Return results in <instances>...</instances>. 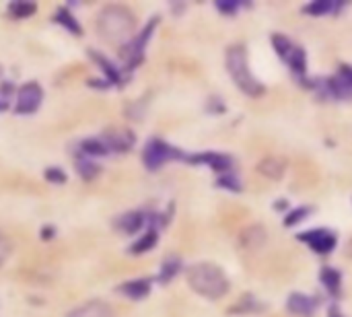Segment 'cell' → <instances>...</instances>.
<instances>
[{
	"label": "cell",
	"instance_id": "8fae6325",
	"mask_svg": "<svg viewBox=\"0 0 352 317\" xmlns=\"http://www.w3.org/2000/svg\"><path fill=\"white\" fill-rule=\"evenodd\" d=\"M66 317H116V314L107 303L95 299V301H87V303L70 309Z\"/></svg>",
	"mask_w": 352,
	"mask_h": 317
},
{
	"label": "cell",
	"instance_id": "ffe728a7",
	"mask_svg": "<svg viewBox=\"0 0 352 317\" xmlns=\"http://www.w3.org/2000/svg\"><path fill=\"white\" fill-rule=\"evenodd\" d=\"M179 270H182V260L175 258V256H171V258H167V260L161 264V270H159L157 281H159L161 285H167V283H171V281L177 276Z\"/></svg>",
	"mask_w": 352,
	"mask_h": 317
},
{
	"label": "cell",
	"instance_id": "5bb4252c",
	"mask_svg": "<svg viewBox=\"0 0 352 317\" xmlns=\"http://www.w3.org/2000/svg\"><path fill=\"white\" fill-rule=\"evenodd\" d=\"M118 293L132 301H142L151 293V281L148 278H136V281H126L124 285L118 287Z\"/></svg>",
	"mask_w": 352,
	"mask_h": 317
},
{
	"label": "cell",
	"instance_id": "7c38bea8",
	"mask_svg": "<svg viewBox=\"0 0 352 317\" xmlns=\"http://www.w3.org/2000/svg\"><path fill=\"white\" fill-rule=\"evenodd\" d=\"M113 225L124 235H134V233H138L146 225V217L140 210H130V212H124L122 217H118Z\"/></svg>",
	"mask_w": 352,
	"mask_h": 317
},
{
	"label": "cell",
	"instance_id": "4316f807",
	"mask_svg": "<svg viewBox=\"0 0 352 317\" xmlns=\"http://www.w3.org/2000/svg\"><path fill=\"white\" fill-rule=\"evenodd\" d=\"M43 175H45V179H47L50 184H56V186L66 184V173H64L60 167H47Z\"/></svg>",
	"mask_w": 352,
	"mask_h": 317
},
{
	"label": "cell",
	"instance_id": "cb8c5ba5",
	"mask_svg": "<svg viewBox=\"0 0 352 317\" xmlns=\"http://www.w3.org/2000/svg\"><path fill=\"white\" fill-rule=\"evenodd\" d=\"M291 68H293V72H297V74H303L305 72V66H307V60H305V52L301 50V47H293L291 50V54H289V58L285 60Z\"/></svg>",
	"mask_w": 352,
	"mask_h": 317
},
{
	"label": "cell",
	"instance_id": "7402d4cb",
	"mask_svg": "<svg viewBox=\"0 0 352 317\" xmlns=\"http://www.w3.org/2000/svg\"><path fill=\"white\" fill-rule=\"evenodd\" d=\"M320 278H322V283H324V287H326V291L330 293V295H338L340 293V272L338 270H334V268H324L322 270V274H320Z\"/></svg>",
	"mask_w": 352,
	"mask_h": 317
},
{
	"label": "cell",
	"instance_id": "83f0119b",
	"mask_svg": "<svg viewBox=\"0 0 352 317\" xmlns=\"http://www.w3.org/2000/svg\"><path fill=\"white\" fill-rule=\"evenodd\" d=\"M219 186H221V188H227V190H233V192H239V190H241V182H239L235 175H231V173L223 175V177L219 179Z\"/></svg>",
	"mask_w": 352,
	"mask_h": 317
},
{
	"label": "cell",
	"instance_id": "3957f363",
	"mask_svg": "<svg viewBox=\"0 0 352 317\" xmlns=\"http://www.w3.org/2000/svg\"><path fill=\"white\" fill-rule=\"evenodd\" d=\"M227 70H229L231 78L235 80V85H237L245 95L258 97V95L264 93L262 83L250 72L248 54H245V47H243V45H233V47H229V52H227Z\"/></svg>",
	"mask_w": 352,
	"mask_h": 317
},
{
	"label": "cell",
	"instance_id": "f1b7e54d",
	"mask_svg": "<svg viewBox=\"0 0 352 317\" xmlns=\"http://www.w3.org/2000/svg\"><path fill=\"white\" fill-rule=\"evenodd\" d=\"M311 212V208H307V206H301V208H297V210H293L287 219H285V225H295V223H299V221H303L307 215Z\"/></svg>",
	"mask_w": 352,
	"mask_h": 317
},
{
	"label": "cell",
	"instance_id": "e0dca14e",
	"mask_svg": "<svg viewBox=\"0 0 352 317\" xmlns=\"http://www.w3.org/2000/svg\"><path fill=\"white\" fill-rule=\"evenodd\" d=\"M157 241H159V233H157V227L155 225H151L148 227V231H144L132 245H130V254H136V256H140V254H146V252H151L155 245H157Z\"/></svg>",
	"mask_w": 352,
	"mask_h": 317
},
{
	"label": "cell",
	"instance_id": "603a6c76",
	"mask_svg": "<svg viewBox=\"0 0 352 317\" xmlns=\"http://www.w3.org/2000/svg\"><path fill=\"white\" fill-rule=\"evenodd\" d=\"M35 10H37V6H35L33 2H27V0H19V2H10V4H8V12H10L14 19H27V17H31Z\"/></svg>",
	"mask_w": 352,
	"mask_h": 317
},
{
	"label": "cell",
	"instance_id": "836d02e7",
	"mask_svg": "<svg viewBox=\"0 0 352 317\" xmlns=\"http://www.w3.org/2000/svg\"><path fill=\"white\" fill-rule=\"evenodd\" d=\"M330 317H342V314H340L336 307H332V309H330Z\"/></svg>",
	"mask_w": 352,
	"mask_h": 317
},
{
	"label": "cell",
	"instance_id": "d4e9b609",
	"mask_svg": "<svg viewBox=\"0 0 352 317\" xmlns=\"http://www.w3.org/2000/svg\"><path fill=\"white\" fill-rule=\"evenodd\" d=\"M272 45H274L276 54H278L283 60H287V58H289V54H291V50L295 47V45L291 43V39H289V37H285V35H280V33L272 35Z\"/></svg>",
	"mask_w": 352,
	"mask_h": 317
},
{
	"label": "cell",
	"instance_id": "9c48e42d",
	"mask_svg": "<svg viewBox=\"0 0 352 317\" xmlns=\"http://www.w3.org/2000/svg\"><path fill=\"white\" fill-rule=\"evenodd\" d=\"M188 163L194 165H208L214 171H225L229 173V169L233 167V159L227 155H219V153H202V155H186Z\"/></svg>",
	"mask_w": 352,
	"mask_h": 317
},
{
	"label": "cell",
	"instance_id": "52a82bcc",
	"mask_svg": "<svg viewBox=\"0 0 352 317\" xmlns=\"http://www.w3.org/2000/svg\"><path fill=\"white\" fill-rule=\"evenodd\" d=\"M101 140L105 142L109 153H128L136 144L134 132H130L126 128H111L101 136Z\"/></svg>",
	"mask_w": 352,
	"mask_h": 317
},
{
	"label": "cell",
	"instance_id": "d6a6232c",
	"mask_svg": "<svg viewBox=\"0 0 352 317\" xmlns=\"http://www.w3.org/2000/svg\"><path fill=\"white\" fill-rule=\"evenodd\" d=\"M0 74H2V72H0ZM8 105H10V103H6V101H4V99L0 97V111H4V109H8Z\"/></svg>",
	"mask_w": 352,
	"mask_h": 317
},
{
	"label": "cell",
	"instance_id": "9a60e30c",
	"mask_svg": "<svg viewBox=\"0 0 352 317\" xmlns=\"http://www.w3.org/2000/svg\"><path fill=\"white\" fill-rule=\"evenodd\" d=\"M287 309L291 314L299 317H311L316 311V301L307 295H301V293H293L287 301Z\"/></svg>",
	"mask_w": 352,
	"mask_h": 317
},
{
	"label": "cell",
	"instance_id": "484cf974",
	"mask_svg": "<svg viewBox=\"0 0 352 317\" xmlns=\"http://www.w3.org/2000/svg\"><path fill=\"white\" fill-rule=\"evenodd\" d=\"M332 8H334V2L332 0H318V2H314L309 6H305V12H309V14H326Z\"/></svg>",
	"mask_w": 352,
	"mask_h": 317
},
{
	"label": "cell",
	"instance_id": "f546056e",
	"mask_svg": "<svg viewBox=\"0 0 352 317\" xmlns=\"http://www.w3.org/2000/svg\"><path fill=\"white\" fill-rule=\"evenodd\" d=\"M217 8L225 14H233L237 8H239V0H219L217 2Z\"/></svg>",
	"mask_w": 352,
	"mask_h": 317
},
{
	"label": "cell",
	"instance_id": "d6986e66",
	"mask_svg": "<svg viewBox=\"0 0 352 317\" xmlns=\"http://www.w3.org/2000/svg\"><path fill=\"white\" fill-rule=\"evenodd\" d=\"M54 21L58 23V25H62L66 31H70L72 35H80L82 33V27H80V23L74 19V14L66 8V6H60L58 10H56V14H54Z\"/></svg>",
	"mask_w": 352,
	"mask_h": 317
},
{
	"label": "cell",
	"instance_id": "277c9868",
	"mask_svg": "<svg viewBox=\"0 0 352 317\" xmlns=\"http://www.w3.org/2000/svg\"><path fill=\"white\" fill-rule=\"evenodd\" d=\"M179 159H186V155L161 138H151L142 151V163L148 171H159L165 163L179 161Z\"/></svg>",
	"mask_w": 352,
	"mask_h": 317
},
{
	"label": "cell",
	"instance_id": "4fadbf2b",
	"mask_svg": "<svg viewBox=\"0 0 352 317\" xmlns=\"http://www.w3.org/2000/svg\"><path fill=\"white\" fill-rule=\"evenodd\" d=\"M239 243L248 252H258L266 243V229L262 225H252L239 235Z\"/></svg>",
	"mask_w": 352,
	"mask_h": 317
},
{
	"label": "cell",
	"instance_id": "6da1fadb",
	"mask_svg": "<svg viewBox=\"0 0 352 317\" xmlns=\"http://www.w3.org/2000/svg\"><path fill=\"white\" fill-rule=\"evenodd\" d=\"M136 17L122 4H109L97 14V29L109 43H128L134 37Z\"/></svg>",
	"mask_w": 352,
	"mask_h": 317
},
{
	"label": "cell",
	"instance_id": "5b68a950",
	"mask_svg": "<svg viewBox=\"0 0 352 317\" xmlns=\"http://www.w3.org/2000/svg\"><path fill=\"white\" fill-rule=\"evenodd\" d=\"M159 25V17H153L151 23H146L142 27V31L138 35H134L128 43L122 45V58H124V70H134L142 60H144V50L146 43L155 31V27Z\"/></svg>",
	"mask_w": 352,
	"mask_h": 317
},
{
	"label": "cell",
	"instance_id": "8992f818",
	"mask_svg": "<svg viewBox=\"0 0 352 317\" xmlns=\"http://www.w3.org/2000/svg\"><path fill=\"white\" fill-rule=\"evenodd\" d=\"M43 101V89L39 83H25L16 89V99H14V113L19 116H31L41 107Z\"/></svg>",
	"mask_w": 352,
	"mask_h": 317
},
{
	"label": "cell",
	"instance_id": "44dd1931",
	"mask_svg": "<svg viewBox=\"0 0 352 317\" xmlns=\"http://www.w3.org/2000/svg\"><path fill=\"white\" fill-rule=\"evenodd\" d=\"M76 173H78L85 182H91V179H95V177L101 173V167H99L95 161L87 159V157H80V159H76Z\"/></svg>",
	"mask_w": 352,
	"mask_h": 317
},
{
	"label": "cell",
	"instance_id": "4dcf8cb0",
	"mask_svg": "<svg viewBox=\"0 0 352 317\" xmlns=\"http://www.w3.org/2000/svg\"><path fill=\"white\" fill-rule=\"evenodd\" d=\"M10 256V241L4 233H0V266L8 260Z\"/></svg>",
	"mask_w": 352,
	"mask_h": 317
},
{
	"label": "cell",
	"instance_id": "1f68e13d",
	"mask_svg": "<svg viewBox=\"0 0 352 317\" xmlns=\"http://www.w3.org/2000/svg\"><path fill=\"white\" fill-rule=\"evenodd\" d=\"M56 235V229L54 227H43L41 229V239H52Z\"/></svg>",
	"mask_w": 352,
	"mask_h": 317
},
{
	"label": "cell",
	"instance_id": "ac0fdd59",
	"mask_svg": "<svg viewBox=\"0 0 352 317\" xmlns=\"http://www.w3.org/2000/svg\"><path fill=\"white\" fill-rule=\"evenodd\" d=\"M80 153L82 157H107L109 155V149L105 146V142L99 138V136H93V138H85L80 140Z\"/></svg>",
	"mask_w": 352,
	"mask_h": 317
},
{
	"label": "cell",
	"instance_id": "ba28073f",
	"mask_svg": "<svg viewBox=\"0 0 352 317\" xmlns=\"http://www.w3.org/2000/svg\"><path fill=\"white\" fill-rule=\"evenodd\" d=\"M301 241H305L316 254H330L336 248V235L326 231V229H316L299 235Z\"/></svg>",
	"mask_w": 352,
	"mask_h": 317
},
{
	"label": "cell",
	"instance_id": "7a4b0ae2",
	"mask_svg": "<svg viewBox=\"0 0 352 317\" xmlns=\"http://www.w3.org/2000/svg\"><path fill=\"white\" fill-rule=\"evenodd\" d=\"M188 285L194 293H198L204 299L217 301L227 295L229 291V278L227 274L210 262H200L188 268Z\"/></svg>",
	"mask_w": 352,
	"mask_h": 317
},
{
	"label": "cell",
	"instance_id": "30bf717a",
	"mask_svg": "<svg viewBox=\"0 0 352 317\" xmlns=\"http://www.w3.org/2000/svg\"><path fill=\"white\" fill-rule=\"evenodd\" d=\"M89 56L95 60V64L101 68V72L105 74V83L107 85H124V76H122V68H118L109 58H105L103 54L89 50Z\"/></svg>",
	"mask_w": 352,
	"mask_h": 317
},
{
	"label": "cell",
	"instance_id": "2e32d148",
	"mask_svg": "<svg viewBox=\"0 0 352 317\" xmlns=\"http://www.w3.org/2000/svg\"><path fill=\"white\" fill-rule=\"evenodd\" d=\"M258 171L268 179H280L287 171V161L283 157H266L260 161Z\"/></svg>",
	"mask_w": 352,
	"mask_h": 317
},
{
	"label": "cell",
	"instance_id": "e575fe53",
	"mask_svg": "<svg viewBox=\"0 0 352 317\" xmlns=\"http://www.w3.org/2000/svg\"><path fill=\"white\" fill-rule=\"evenodd\" d=\"M349 256H352V241L349 243Z\"/></svg>",
	"mask_w": 352,
	"mask_h": 317
}]
</instances>
